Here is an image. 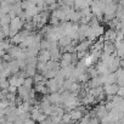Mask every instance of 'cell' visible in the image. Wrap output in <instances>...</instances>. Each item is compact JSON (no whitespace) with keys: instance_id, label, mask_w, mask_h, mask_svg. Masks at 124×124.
<instances>
[{"instance_id":"6da1fadb","label":"cell","mask_w":124,"mask_h":124,"mask_svg":"<svg viewBox=\"0 0 124 124\" xmlns=\"http://www.w3.org/2000/svg\"><path fill=\"white\" fill-rule=\"evenodd\" d=\"M95 68L99 73V76H105V74H108V67H107V63L106 61H102V60H99L96 63H95Z\"/></svg>"},{"instance_id":"7a4b0ae2","label":"cell","mask_w":124,"mask_h":124,"mask_svg":"<svg viewBox=\"0 0 124 124\" xmlns=\"http://www.w3.org/2000/svg\"><path fill=\"white\" fill-rule=\"evenodd\" d=\"M91 1H93V0H76L73 8H74V10L80 11V10H84L86 8H90Z\"/></svg>"},{"instance_id":"3957f363","label":"cell","mask_w":124,"mask_h":124,"mask_svg":"<svg viewBox=\"0 0 124 124\" xmlns=\"http://www.w3.org/2000/svg\"><path fill=\"white\" fill-rule=\"evenodd\" d=\"M102 52H105V54H107V55H112L113 52H116L114 43H113V41L105 40V43H103V47H102Z\"/></svg>"},{"instance_id":"277c9868","label":"cell","mask_w":124,"mask_h":124,"mask_svg":"<svg viewBox=\"0 0 124 124\" xmlns=\"http://www.w3.org/2000/svg\"><path fill=\"white\" fill-rule=\"evenodd\" d=\"M119 89V85L116 83V84H108V85H105L103 88V91L107 94V95H116L117 91Z\"/></svg>"},{"instance_id":"5b68a950","label":"cell","mask_w":124,"mask_h":124,"mask_svg":"<svg viewBox=\"0 0 124 124\" xmlns=\"http://www.w3.org/2000/svg\"><path fill=\"white\" fill-rule=\"evenodd\" d=\"M103 38H105V40L114 41V40H116V38H117V31H116V29H111V28H108L107 31H105Z\"/></svg>"},{"instance_id":"8992f818","label":"cell","mask_w":124,"mask_h":124,"mask_svg":"<svg viewBox=\"0 0 124 124\" xmlns=\"http://www.w3.org/2000/svg\"><path fill=\"white\" fill-rule=\"evenodd\" d=\"M38 61H44V62L50 61V52H49V50H41L39 52V60Z\"/></svg>"},{"instance_id":"52a82bcc","label":"cell","mask_w":124,"mask_h":124,"mask_svg":"<svg viewBox=\"0 0 124 124\" xmlns=\"http://www.w3.org/2000/svg\"><path fill=\"white\" fill-rule=\"evenodd\" d=\"M47 86H49V88H50V90H52V91H56V90L60 88L55 78H52V79H49V82H47Z\"/></svg>"},{"instance_id":"ba28073f","label":"cell","mask_w":124,"mask_h":124,"mask_svg":"<svg viewBox=\"0 0 124 124\" xmlns=\"http://www.w3.org/2000/svg\"><path fill=\"white\" fill-rule=\"evenodd\" d=\"M61 60L67 63H72V52H63L61 56Z\"/></svg>"},{"instance_id":"9c48e42d","label":"cell","mask_w":124,"mask_h":124,"mask_svg":"<svg viewBox=\"0 0 124 124\" xmlns=\"http://www.w3.org/2000/svg\"><path fill=\"white\" fill-rule=\"evenodd\" d=\"M74 1H76V0H62L61 5H65V6L73 8V5H74Z\"/></svg>"},{"instance_id":"30bf717a","label":"cell","mask_w":124,"mask_h":124,"mask_svg":"<svg viewBox=\"0 0 124 124\" xmlns=\"http://www.w3.org/2000/svg\"><path fill=\"white\" fill-rule=\"evenodd\" d=\"M117 95L120 96V97H124V86H119V89L117 91Z\"/></svg>"},{"instance_id":"8fae6325","label":"cell","mask_w":124,"mask_h":124,"mask_svg":"<svg viewBox=\"0 0 124 124\" xmlns=\"http://www.w3.org/2000/svg\"><path fill=\"white\" fill-rule=\"evenodd\" d=\"M120 67H122V68H124V58H123V60H120Z\"/></svg>"},{"instance_id":"7c38bea8","label":"cell","mask_w":124,"mask_h":124,"mask_svg":"<svg viewBox=\"0 0 124 124\" xmlns=\"http://www.w3.org/2000/svg\"><path fill=\"white\" fill-rule=\"evenodd\" d=\"M113 1H114V3H119V1H120V0H113Z\"/></svg>"}]
</instances>
